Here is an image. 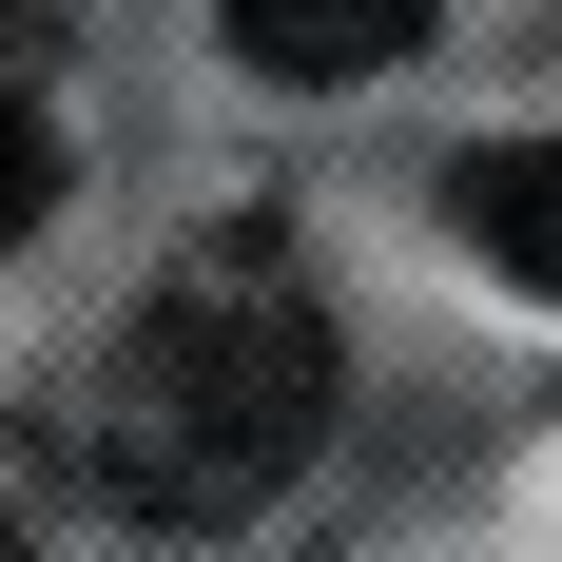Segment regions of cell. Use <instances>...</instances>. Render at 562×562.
<instances>
[{
	"mask_svg": "<svg viewBox=\"0 0 562 562\" xmlns=\"http://www.w3.org/2000/svg\"><path fill=\"white\" fill-rule=\"evenodd\" d=\"M0 562H58V524H40V465H20V427H0Z\"/></svg>",
	"mask_w": 562,
	"mask_h": 562,
	"instance_id": "cell-5",
	"label": "cell"
},
{
	"mask_svg": "<svg viewBox=\"0 0 562 562\" xmlns=\"http://www.w3.org/2000/svg\"><path fill=\"white\" fill-rule=\"evenodd\" d=\"M0 98H40V0H0Z\"/></svg>",
	"mask_w": 562,
	"mask_h": 562,
	"instance_id": "cell-6",
	"label": "cell"
},
{
	"mask_svg": "<svg viewBox=\"0 0 562 562\" xmlns=\"http://www.w3.org/2000/svg\"><path fill=\"white\" fill-rule=\"evenodd\" d=\"M311 447H330V311H311V272L272 233H214L194 272H156L136 330H116V369H98V407H78L98 505L175 524V543L252 524Z\"/></svg>",
	"mask_w": 562,
	"mask_h": 562,
	"instance_id": "cell-1",
	"label": "cell"
},
{
	"mask_svg": "<svg viewBox=\"0 0 562 562\" xmlns=\"http://www.w3.org/2000/svg\"><path fill=\"white\" fill-rule=\"evenodd\" d=\"M447 214H465V252H485V272L562 291V136H485V156L447 175Z\"/></svg>",
	"mask_w": 562,
	"mask_h": 562,
	"instance_id": "cell-3",
	"label": "cell"
},
{
	"mask_svg": "<svg viewBox=\"0 0 562 562\" xmlns=\"http://www.w3.org/2000/svg\"><path fill=\"white\" fill-rule=\"evenodd\" d=\"M233 58L252 78H291V98H349V78H389V58H427V20L447 0H214Z\"/></svg>",
	"mask_w": 562,
	"mask_h": 562,
	"instance_id": "cell-2",
	"label": "cell"
},
{
	"mask_svg": "<svg viewBox=\"0 0 562 562\" xmlns=\"http://www.w3.org/2000/svg\"><path fill=\"white\" fill-rule=\"evenodd\" d=\"M58 214V136H40V98H0V252Z\"/></svg>",
	"mask_w": 562,
	"mask_h": 562,
	"instance_id": "cell-4",
	"label": "cell"
}]
</instances>
